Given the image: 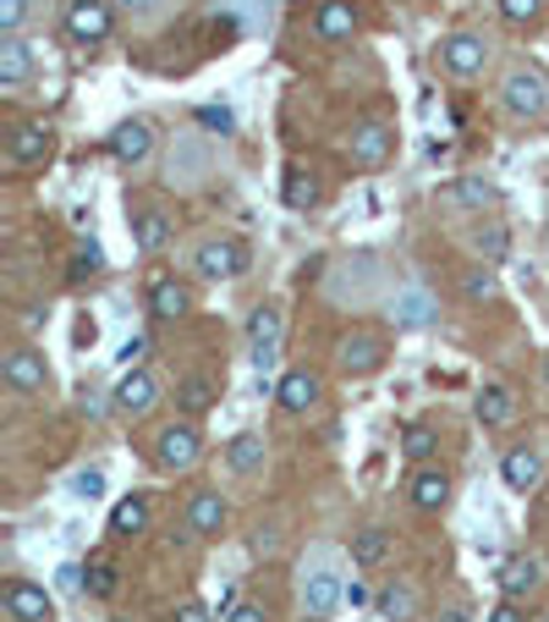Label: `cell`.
Here are the masks:
<instances>
[{"instance_id": "1", "label": "cell", "mask_w": 549, "mask_h": 622, "mask_svg": "<svg viewBox=\"0 0 549 622\" xmlns=\"http://www.w3.org/2000/svg\"><path fill=\"white\" fill-rule=\"evenodd\" d=\"M500 105L517 116V122H539L549 111V78L545 67H534V61H517L506 78H500Z\"/></svg>"}, {"instance_id": "2", "label": "cell", "mask_w": 549, "mask_h": 622, "mask_svg": "<svg viewBox=\"0 0 549 622\" xmlns=\"http://www.w3.org/2000/svg\"><path fill=\"white\" fill-rule=\"evenodd\" d=\"M341 601H346V584H341L335 562H330V557H313V562L302 568V584H297V606H302V618H313V622L335 618Z\"/></svg>"}, {"instance_id": "3", "label": "cell", "mask_w": 549, "mask_h": 622, "mask_svg": "<svg viewBox=\"0 0 549 622\" xmlns=\"http://www.w3.org/2000/svg\"><path fill=\"white\" fill-rule=\"evenodd\" d=\"M198 458H204L198 419H170V425L154 430V463L165 468V473H187V468H198Z\"/></svg>"}, {"instance_id": "4", "label": "cell", "mask_w": 549, "mask_h": 622, "mask_svg": "<svg viewBox=\"0 0 549 622\" xmlns=\"http://www.w3.org/2000/svg\"><path fill=\"white\" fill-rule=\"evenodd\" d=\"M193 265L204 282H237L248 271V243L242 237H204L193 248Z\"/></svg>"}, {"instance_id": "5", "label": "cell", "mask_w": 549, "mask_h": 622, "mask_svg": "<svg viewBox=\"0 0 549 622\" xmlns=\"http://www.w3.org/2000/svg\"><path fill=\"white\" fill-rule=\"evenodd\" d=\"M391 155H396V128H391V122L369 116V122H358V128L346 133V160H352L358 171H380Z\"/></svg>"}, {"instance_id": "6", "label": "cell", "mask_w": 549, "mask_h": 622, "mask_svg": "<svg viewBox=\"0 0 549 622\" xmlns=\"http://www.w3.org/2000/svg\"><path fill=\"white\" fill-rule=\"evenodd\" d=\"M335 364H341V375H352V380H363V375L385 369V336H380V330H369V325L346 330V336L335 341Z\"/></svg>"}, {"instance_id": "7", "label": "cell", "mask_w": 549, "mask_h": 622, "mask_svg": "<svg viewBox=\"0 0 549 622\" xmlns=\"http://www.w3.org/2000/svg\"><path fill=\"white\" fill-rule=\"evenodd\" d=\"M0 375H6V386H11L17 397H44V391H50V364H44V353L28 347V341H17V347L0 358Z\"/></svg>"}, {"instance_id": "8", "label": "cell", "mask_w": 549, "mask_h": 622, "mask_svg": "<svg viewBox=\"0 0 549 622\" xmlns=\"http://www.w3.org/2000/svg\"><path fill=\"white\" fill-rule=\"evenodd\" d=\"M439 67H445L450 78H462V83H467V78H484V67H489V39H484V33H467V28H462V33H445V39H439Z\"/></svg>"}, {"instance_id": "9", "label": "cell", "mask_w": 549, "mask_h": 622, "mask_svg": "<svg viewBox=\"0 0 549 622\" xmlns=\"http://www.w3.org/2000/svg\"><path fill=\"white\" fill-rule=\"evenodd\" d=\"M280 336H286V309L280 304H259V309L248 314V358L259 369H270L274 358H280Z\"/></svg>"}, {"instance_id": "10", "label": "cell", "mask_w": 549, "mask_h": 622, "mask_svg": "<svg viewBox=\"0 0 549 622\" xmlns=\"http://www.w3.org/2000/svg\"><path fill=\"white\" fill-rule=\"evenodd\" d=\"M111 6L105 0H72L66 6V39L72 44H105L111 39Z\"/></svg>"}, {"instance_id": "11", "label": "cell", "mask_w": 549, "mask_h": 622, "mask_svg": "<svg viewBox=\"0 0 549 622\" xmlns=\"http://www.w3.org/2000/svg\"><path fill=\"white\" fill-rule=\"evenodd\" d=\"M0 606H6L11 622H50L55 618L50 595H44L39 584H28V579H6V584H0Z\"/></svg>"}, {"instance_id": "12", "label": "cell", "mask_w": 549, "mask_h": 622, "mask_svg": "<svg viewBox=\"0 0 549 622\" xmlns=\"http://www.w3.org/2000/svg\"><path fill=\"white\" fill-rule=\"evenodd\" d=\"M50 150H55V128L50 122H17L6 133V160L11 165H39V160H50Z\"/></svg>"}, {"instance_id": "13", "label": "cell", "mask_w": 549, "mask_h": 622, "mask_svg": "<svg viewBox=\"0 0 549 622\" xmlns=\"http://www.w3.org/2000/svg\"><path fill=\"white\" fill-rule=\"evenodd\" d=\"M319 397H324V380L313 375V369H286L280 375V386H274V402H280V414H313L319 408Z\"/></svg>"}, {"instance_id": "14", "label": "cell", "mask_w": 549, "mask_h": 622, "mask_svg": "<svg viewBox=\"0 0 549 622\" xmlns=\"http://www.w3.org/2000/svg\"><path fill=\"white\" fill-rule=\"evenodd\" d=\"M439 204H445V210H462V215H484V210L500 204V187H495L489 176H456V182L439 193Z\"/></svg>"}, {"instance_id": "15", "label": "cell", "mask_w": 549, "mask_h": 622, "mask_svg": "<svg viewBox=\"0 0 549 622\" xmlns=\"http://www.w3.org/2000/svg\"><path fill=\"white\" fill-rule=\"evenodd\" d=\"M226 523H231L226 496H220V490H193V501H187V529H193L198 540H215V534H226Z\"/></svg>"}, {"instance_id": "16", "label": "cell", "mask_w": 549, "mask_h": 622, "mask_svg": "<svg viewBox=\"0 0 549 622\" xmlns=\"http://www.w3.org/2000/svg\"><path fill=\"white\" fill-rule=\"evenodd\" d=\"M391 319H396V330H428V325L439 319V304H434L428 287H396Z\"/></svg>"}, {"instance_id": "17", "label": "cell", "mask_w": 549, "mask_h": 622, "mask_svg": "<svg viewBox=\"0 0 549 622\" xmlns=\"http://www.w3.org/2000/svg\"><path fill=\"white\" fill-rule=\"evenodd\" d=\"M495 584H500L506 601H528V595L545 590V562H539V557H511V562L495 573Z\"/></svg>"}, {"instance_id": "18", "label": "cell", "mask_w": 549, "mask_h": 622, "mask_svg": "<svg viewBox=\"0 0 549 622\" xmlns=\"http://www.w3.org/2000/svg\"><path fill=\"white\" fill-rule=\"evenodd\" d=\"M407 501L417 507V512H439L445 501H450V473L434 463H417L407 479Z\"/></svg>"}, {"instance_id": "19", "label": "cell", "mask_w": 549, "mask_h": 622, "mask_svg": "<svg viewBox=\"0 0 549 622\" xmlns=\"http://www.w3.org/2000/svg\"><path fill=\"white\" fill-rule=\"evenodd\" d=\"M159 408V380L148 375V369H133L122 386H116V414H127V419H148Z\"/></svg>"}, {"instance_id": "20", "label": "cell", "mask_w": 549, "mask_h": 622, "mask_svg": "<svg viewBox=\"0 0 549 622\" xmlns=\"http://www.w3.org/2000/svg\"><path fill=\"white\" fill-rule=\"evenodd\" d=\"M111 155H116V165H143V160L154 155V128H148L143 116L116 122V133H111Z\"/></svg>"}, {"instance_id": "21", "label": "cell", "mask_w": 549, "mask_h": 622, "mask_svg": "<svg viewBox=\"0 0 549 622\" xmlns=\"http://www.w3.org/2000/svg\"><path fill=\"white\" fill-rule=\"evenodd\" d=\"M215 402H220V380H215V375H204V369H187V375L176 380V408H182L187 419H204Z\"/></svg>"}, {"instance_id": "22", "label": "cell", "mask_w": 549, "mask_h": 622, "mask_svg": "<svg viewBox=\"0 0 549 622\" xmlns=\"http://www.w3.org/2000/svg\"><path fill=\"white\" fill-rule=\"evenodd\" d=\"M148 314H154V319H182V314H193V287H187L182 276H154V282H148Z\"/></svg>"}, {"instance_id": "23", "label": "cell", "mask_w": 549, "mask_h": 622, "mask_svg": "<svg viewBox=\"0 0 549 622\" xmlns=\"http://www.w3.org/2000/svg\"><path fill=\"white\" fill-rule=\"evenodd\" d=\"M500 479H506L517 496L539 490V479H545V458H539V447H511V452L500 458Z\"/></svg>"}, {"instance_id": "24", "label": "cell", "mask_w": 549, "mask_h": 622, "mask_svg": "<svg viewBox=\"0 0 549 622\" xmlns=\"http://www.w3.org/2000/svg\"><path fill=\"white\" fill-rule=\"evenodd\" d=\"M313 33H319L324 44L352 39V33H358V6H352V0H319V11H313Z\"/></svg>"}, {"instance_id": "25", "label": "cell", "mask_w": 549, "mask_h": 622, "mask_svg": "<svg viewBox=\"0 0 549 622\" xmlns=\"http://www.w3.org/2000/svg\"><path fill=\"white\" fill-rule=\"evenodd\" d=\"M33 78V44L22 33H6L0 39V89H22Z\"/></svg>"}, {"instance_id": "26", "label": "cell", "mask_w": 549, "mask_h": 622, "mask_svg": "<svg viewBox=\"0 0 549 622\" xmlns=\"http://www.w3.org/2000/svg\"><path fill=\"white\" fill-rule=\"evenodd\" d=\"M517 391L511 386H484L478 391V425L484 430H506V425H517Z\"/></svg>"}, {"instance_id": "27", "label": "cell", "mask_w": 549, "mask_h": 622, "mask_svg": "<svg viewBox=\"0 0 549 622\" xmlns=\"http://www.w3.org/2000/svg\"><path fill=\"white\" fill-rule=\"evenodd\" d=\"M133 243L143 254H159V248L170 243V215H165L159 204H137L133 210Z\"/></svg>"}, {"instance_id": "28", "label": "cell", "mask_w": 549, "mask_h": 622, "mask_svg": "<svg viewBox=\"0 0 549 622\" xmlns=\"http://www.w3.org/2000/svg\"><path fill=\"white\" fill-rule=\"evenodd\" d=\"M270 458V441L259 436V430H237L231 441H226V468L231 473H259Z\"/></svg>"}, {"instance_id": "29", "label": "cell", "mask_w": 549, "mask_h": 622, "mask_svg": "<svg viewBox=\"0 0 549 622\" xmlns=\"http://www.w3.org/2000/svg\"><path fill=\"white\" fill-rule=\"evenodd\" d=\"M374 612H380V622H412L417 618V590H412L407 579H391V584L374 595Z\"/></svg>"}, {"instance_id": "30", "label": "cell", "mask_w": 549, "mask_h": 622, "mask_svg": "<svg viewBox=\"0 0 549 622\" xmlns=\"http://www.w3.org/2000/svg\"><path fill=\"white\" fill-rule=\"evenodd\" d=\"M385 562H391V534L380 523L358 529L352 534V568H385Z\"/></svg>"}, {"instance_id": "31", "label": "cell", "mask_w": 549, "mask_h": 622, "mask_svg": "<svg viewBox=\"0 0 549 622\" xmlns=\"http://www.w3.org/2000/svg\"><path fill=\"white\" fill-rule=\"evenodd\" d=\"M280 198H286L291 210H313V204H319V176H313V171H302V165H286Z\"/></svg>"}, {"instance_id": "32", "label": "cell", "mask_w": 549, "mask_h": 622, "mask_svg": "<svg viewBox=\"0 0 549 622\" xmlns=\"http://www.w3.org/2000/svg\"><path fill=\"white\" fill-rule=\"evenodd\" d=\"M148 529V496H122L116 501V512H111V534H122V540H133Z\"/></svg>"}, {"instance_id": "33", "label": "cell", "mask_w": 549, "mask_h": 622, "mask_svg": "<svg viewBox=\"0 0 549 622\" xmlns=\"http://www.w3.org/2000/svg\"><path fill=\"white\" fill-rule=\"evenodd\" d=\"M462 298L467 304H495L500 298V276H495V265H467V276H462Z\"/></svg>"}, {"instance_id": "34", "label": "cell", "mask_w": 549, "mask_h": 622, "mask_svg": "<svg viewBox=\"0 0 549 622\" xmlns=\"http://www.w3.org/2000/svg\"><path fill=\"white\" fill-rule=\"evenodd\" d=\"M434 452H439V430H434V425H407V430H402V458H407L412 468L428 463Z\"/></svg>"}, {"instance_id": "35", "label": "cell", "mask_w": 549, "mask_h": 622, "mask_svg": "<svg viewBox=\"0 0 549 622\" xmlns=\"http://www.w3.org/2000/svg\"><path fill=\"white\" fill-rule=\"evenodd\" d=\"M473 248H478V259H484V265H500V259H506V248H511V232H506L500 221H484V226L473 232Z\"/></svg>"}, {"instance_id": "36", "label": "cell", "mask_w": 549, "mask_h": 622, "mask_svg": "<svg viewBox=\"0 0 549 622\" xmlns=\"http://www.w3.org/2000/svg\"><path fill=\"white\" fill-rule=\"evenodd\" d=\"M83 584H89V595H94V601H105V595H116V584H122V568H116L111 557H94Z\"/></svg>"}, {"instance_id": "37", "label": "cell", "mask_w": 549, "mask_h": 622, "mask_svg": "<svg viewBox=\"0 0 549 622\" xmlns=\"http://www.w3.org/2000/svg\"><path fill=\"white\" fill-rule=\"evenodd\" d=\"M66 490H72L77 501H100V496H105V468H77Z\"/></svg>"}, {"instance_id": "38", "label": "cell", "mask_w": 549, "mask_h": 622, "mask_svg": "<svg viewBox=\"0 0 549 622\" xmlns=\"http://www.w3.org/2000/svg\"><path fill=\"white\" fill-rule=\"evenodd\" d=\"M500 17H506L511 28H528V22L545 17V0H500Z\"/></svg>"}, {"instance_id": "39", "label": "cell", "mask_w": 549, "mask_h": 622, "mask_svg": "<svg viewBox=\"0 0 549 622\" xmlns=\"http://www.w3.org/2000/svg\"><path fill=\"white\" fill-rule=\"evenodd\" d=\"M33 17V0H0V33H22Z\"/></svg>"}, {"instance_id": "40", "label": "cell", "mask_w": 549, "mask_h": 622, "mask_svg": "<svg viewBox=\"0 0 549 622\" xmlns=\"http://www.w3.org/2000/svg\"><path fill=\"white\" fill-rule=\"evenodd\" d=\"M170 622H215V612H209L204 601H182V606H176V618H170Z\"/></svg>"}, {"instance_id": "41", "label": "cell", "mask_w": 549, "mask_h": 622, "mask_svg": "<svg viewBox=\"0 0 549 622\" xmlns=\"http://www.w3.org/2000/svg\"><path fill=\"white\" fill-rule=\"evenodd\" d=\"M220 622H270V612H265V606H253V601H242V606H231Z\"/></svg>"}, {"instance_id": "42", "label": "cell", "mask_w": 549, "mask_h": 622, "mask_svg": "<svg viewBox=\"0 0 549 622\" xmlns=\"http://www.w3.org/2000/svg\"><path fill=\"white\" fill-rule=\"evenodd\" d=\"M94 271H100V254H94V248H89V254H77V259H72V282H89V276H94Z\"/></svg>"}, {"instance_id": "43", "label": "cell", "mask_w": 549, "mask_h": 622, "mask_svg": "<svg viewBox=\"0 0 549 622\" xmlns=\"http://www.w3.org/2000/svg\"><path fill=\"white\" fill-rule=\"evenodd\" d=\"M484 622H522V601H500V606H495Z\"/></svg>"}, {"instance_id": "44", "label": "cell", "mask_w": 549, "mask_h": 622, "mask_svg": "<svg viewBox=\"0 0 549 622\" xmlns=\"http://www.w3.org/2000/svg\"><path fill=\"white\" fill-rule=\"evenodd\" d=\"M122 11H133V17H159L165 0H122Z\"/></svg>"}, {"instance_id": "45", "label": "cell", "mask_w": 549, "mask_h": 622, "mask_svg": "<svg viewBox=\"0 0 549 622\" xmlns=\"http://www.w3.org/2000/svg\"><path fill=\"white\" fill-rule=\"evenodd\" d=\"M143 353H148V336H127V347H122V358H127V364H137Z\"/></svg>"}, {"instance_id": "46", "label": "cell", "mask_w": 549, "mask_h": 622, "mask_svg": "<svg viewBox=\"0 0 549 622\" xmlns=\"http://www.w3.org/2000/svg\"><path fill=\"white\" fill-rule=\"evenodd\" d=\"M434 622H473V612H462V606H450V612H439Z\"/></svg>"}, {"instance_id": "47", "label": "cell", "mask_w": 549, "mask_h": 622, "mask_svg": "<svg viewBox=\"0 0 549 622\" xmlns=\"http://www.w3.org/2000/svg\"><path fill=\"white\" fill-rule=\"evenodd\" d=\"M545 622H549V618H545Z\"/></svg>"}]
</instances>
